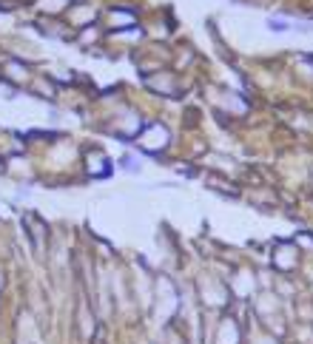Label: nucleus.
<instances>
[{
	"instance_id": "1",
	"label": "nucleus",
	"mask_w": 313,
	"mask_h": 344,
	"mask_svg": "<svg viewBox=\"0 0 313 344\" xmlns=\"http://www.w3.org/2000/svg\"><path fill=\"white\" fill-rule=\"evenodd\" d=\"M268 26L273 31H285V29H288V23H282V20H268Z\"/></svg>"
}]
</instances>
